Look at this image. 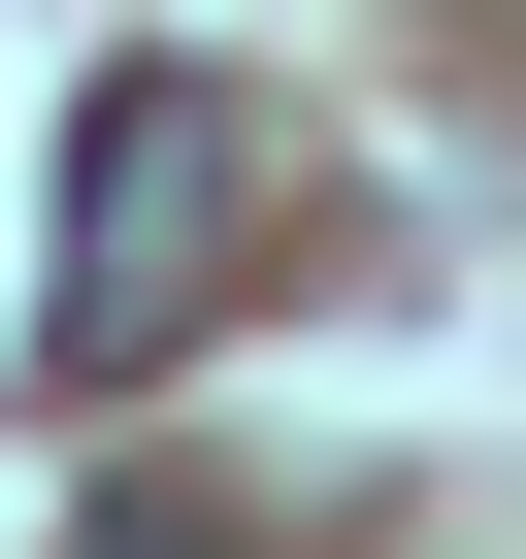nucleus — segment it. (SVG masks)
Listing matches in <instances>:
<instances>
[{
    "label": "nucleus",
    "mask_w": 526,
    "mask_h": 559,
    "mask_svg": "<svg viewBox=\"0 0 526 559\" xmlns=\"http://www.w3.org/2000/svg\"><path fill=\"white\" fill-rule=\"evenodd\" d=\"M198 263H230V99H198V67H99V99H67V230H34V362L132 395V362L198 330Z\"/></svg>",
    "instance_id": "obj_1"
}]
</instances>
